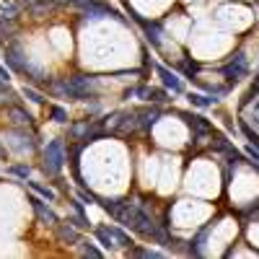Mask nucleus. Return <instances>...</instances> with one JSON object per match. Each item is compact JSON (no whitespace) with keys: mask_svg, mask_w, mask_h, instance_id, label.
Masks as SVG:
<instances>
[{"mask_svg":"<svg viewBox=\"0 0 259 259\" xmlns=\"http://www.w3.org/2000/svg\"><path fill=\"white\" fill-rule=\"evenodd\" d=\"M106 231H109V236H112V241H114V246H122V249H127L130 244V236L124 233V231H119V228H114V226H106Z\"/></svg>","mask_w":259,"mask_h":259,"instance_id":"9b49d317","label":"nucleus"},{"mask_svg":"<svg viewBox=\"0 0 259 259\" xmlns=\"http://www.w3.org/2000/svg\"><path fill=\"white\" fill-rule=\"evenodd\" d=\"M0 158H6V148L3 145H0Z\"/></svg>","mask_w":259,"mask_h":259,"instance_id":"cd10ccee","label":"nucleus"},{"mask_svg":"<svg viewBox=\"0 0 259 259\" xmlns=\"http://www.w3.org/2000/svg\"><path fill=\"white\" fill-rule=\"evenodd\" d=\"M55 228H57V239L60 241H65V244H78L80 241L78 228H70V226H65V223H57Z\"/></svg>","mask_w":259,"mask_h":259,"instance_id":"1a4fd4ad","label":"nucleus"},{"mask_svg":"<svg viewBox=\"0 0 259 259\" xmlns=\"http://www.w3.org/2000/svg\"><path fill=\"white\" fill-rule=\"evenodd\" d=\"M246 57L241 55V52H236L233 57H231V62L223 68V75L231 80V83H236V80H241V78H246Z\"/></svg>","mask_w":259,"mask_h":259,"instance_id":"20e7f679","label":"nucleus"},{"mask_svg":"<svg viewBox=\"0 0 259 259\" xmlns=\"http://www.w3.org/2000/svg\"><path fill=\"white\" fill-rule=\"evenodd\" d=\"M50 117H52V122H68V112H65L62 109V106H52V109H50Z\"/></svg>","mask_w":259,"mask_h":259,"instance_id":"412c9836","label":"nucleus"},{"mask_svg":"<svg viewBox=\"0 0 259 259\" xmlns=\"http://www.w3.org/2000/svg\"><path fill=\"white\" fill-rule=\"evenodd\" d=\"M8 78H11V73L6 68H0V80H8Z\"/></svg>","mask_w":259,"mask_h":259,"instance_id":"bb28decb","label":"nucleus"},{"mask_svg":"<svg viewBox=\"0 0 259 259\" xmlns=\"http://www.w3.org/2000/svg\"><path fill=\"white\" fill-rule=\"evenodd\" d=\"M0 89H3V80H0Z\"/></svg>","mask_w":259,"mask_h":259,"instance_id":"c85d7f7f","label":"nucleus"},{"mask_svg":"<svg viewBox=\"0 0 259 259\" xmlns=\"http://www.w3.org/2000/svg\"><path fill=\"white\" fill-rule=\"evenodd\" d=\"M11 174L13 177H21V179H29L31 177V168L24 166V163H18V166H11Z\"/></svg>","mask_w":259,"mask_h":259,"instance_id":"4be33fe9","label":"nucleus"},{"mask_svg":"<svg viewBox=\"0 0 259 259\" xmlns=\"http://www.w3.org/2000/svg\"><path fill=\"white\" fill-rule=\"evenodd\" d=\"M148 101H153V104H166V91L161 89H148Z\"/></svg>","mask_w":259,"mask_h":259,"instance_id":"aec40b11","label":"nucleus"},{"mask_svg":"<svg viewBox=\"0 0 259 259\" xmlns=\"http://www.w3.org/2000/svg\"><path fill=\"white\" fill-rule=\"evenodd\" d=\"M24 6H29V3H45V6H52V0H21Z\"/></svg>","mask_w":259,"mask_h":259,"instance_id":"393cba45","label":"nucleus"},{"mask_svg":"<svg viewBox=\"0 0 259 259\" xmlns=\"http://www.w3.org/2000/svg\"><path fill=\"white\" fill-rule=\"evenodd\" d=\"M189 104L192 106H200V109H205V106H212V104H218V99H212V96H205V94H187Z\"/></svg>","mask_w":259,"mask_h":259,"instance_id":"f8f14e48","label":"nucleus"},{"mask_svg":"<svg viewBox=\"0 0 259 259\" xmlns=\"http://www.w3.org/2000/svg\"><path fill=\"white\" fill-rule=\"evenodd\" d=\"M187 119V124L194 130V138H202V135H210V124L205 122V117H197V114H182Z\"/></svg>","mask_w":259,"mask_h":259,"instance_id":"0eeeda50","label":"nucleus"},{"mask_svg":"<svg viewBox=\"0 0 259 259\" xmlns=\"http://www.w3.org/2000/svg\"><path fill=\"white\" fill-rule=\"evenodd\" d=\"M156 73H158V78H161V83L166 85V89H171L174 94H182V91H184L182 80H179V78H177L174 73H171L168 68H163V65H158V68H156Z\"/></svg>","mask_w":259,"mask_h":259,"instance_id":"423d86ee","label":"nucleus"},{"mask_svg":"<svg viewBox=\"0 0 259 259\" xmlns=\"http://www.w3.org/2000/svg\"><path fill=\"white\" fill-rule=\"evenodd\" d=\"M99 205L112 215L114 221H119L124 228H130V231H135V233H140L143 239H148L150 236V231H153V221H150V215L143 210V207H138V205H133V202H127V200H99Z\"/></svg>","mask_w":259,"mask_h":259,"instance_id":"f257e3e1","label":"nucleus"},{"mask_svg":"<svg viewBox=\"0 0 259 259\" xmlns=\"http://www.w3.org/2000/svg\"><path fill=\"white\" fill-rule=\"evenodd\" d=\"M52 6H73V0H52Z\"/></svg>","mask_w":259,"mask_h":259,"instance_id":"a878e982","label":"nucleus"},{"mask_svg":"<svg viewBox=\"0 0 259 259\" xmlns=\"http://www.w3.org/2000/svg\"><path fill=\"white\" fill-rule=\"evenodd\" d=\"M65 166V153H62V143L60 140H52L45 150V163H41V168H45V174L50 177H57L60 168Z\"/></svg>","mask_w":259,"mask_h":259,"instance_id":"7ed1b4c3","label":"nucleus"},{"mask_svg":"<svg viewBox=\"0 0 259 259\" xmlns=\"http://www.w3.org/2000/svg\"><path fill=\"white\" fill-rule=\"evenodd\" d=\"M8 117L16 122V124H21V127H29L34 119H31V114L29 112H24V109H18V106H8Z\"/></svg>","mask_w":259,"mask_h":259,"instance_id":"9d476101","label":"nucleus"},{"mask_svg":"<svg viewBox=\"0 0 259 259\" xmlns=\"http://www.w3.org/2000/svg\"><path fill=\"white\" fill-rule=\"evenodd\" d=\"M0 16L16 18V16H18V6L13 3V0H0Z\"/></svg>","mask_w":259,"mask_h":259,"instance_id":"dca6fc26","label":"nucleus"},{"mask_svg":"<svg viewBox=\"0 0 259 259\" xmlns=\"http://www.w3.org/2000/svg\"><path fill=\"white\" fill-rule=\"evenodd\" d=\"M127 256H143V259H161L163 254L161 251H153V249H140V246H130L127 249Z\"/></svg>","mask_w":259,"mask_h":259,"instance_id":"4468645a","label":"nucleus"},{"mask_svg":"<svg viewBox=\"0 0 259 259\" xmlns=\"http://www.w3.org/2000/svg\"><path fill=\"white\" fill-rule=\"evenodd\" d=\"M78 246H80V254L83 256H94V259H101L104 256V251H99L91 241H78Z\"/></svg>","mask_w":259,"mask_h":259,"instance_id":"f3484780","label":"nucleus"},{"mask_svg":"<svg viewBox=\"0 0 259 259\" xmlns=\"http://www.w3.org/2000/svg\"><path fill=\"white\" fill-rule=\"evenodd\" d=\"M29 187L39 194V197H45V200H50V202L55 200V192H52L50 187H41V184H36V182H29Z\"/></svg>","mask_w":259,"mask_h":259,"instance_id":"6ab92c4d","label":"nucleus"},{"mask_svg":"<svg viewBox=\"0 0 259 259\" xmlns=\"http://www.w3.org/2000/svg\"><path fill=\"white\" fill-rule=\"evenodd\" d=\"M13 96H16V94H13L11 89H6V85H3V89H0V106H8Z\"/></svg>","mask_w":259,"mask_h":259,"instance_id":"5701e85b","label":"nucleus"},{"mask_svg":"<svg viewBox=\"0 0 259 259\" xmlns=\"http://www.w3.org/2000/svg\"><path fill=\"white\" fill-rule=\"evenodd\" d=\"M135 114L140 117V119H138V127H140V130H150V127L158 122L161 109H156V106H153V109H140V112H135Z\"/></svg>","mask_w":259,"mask_h":259,"instance_id":"6e6552de","label":"nucleus"},{"mask_svg":"<svg viewBox=\"0 0 259 259\" xmlns=\"http://www.w3.org/2000/svg\"><path fill=\"white\" fill-rule=\"evenodd\" d=\"M29 202H31V207H34V212H36V218H39L41 223H47V226H57V223H60V218H57V215H55L45 202H41L39 197H29Z\"/></svg>","mask_w":259,"mask_h":259,"instance_id":"39448f33","label":"nucleus"},{"mask_svg":"<svg viewBox=\"0 0 259 259\" xmlns=\"http://www.w3.org/2000/svg\"><path fill=\"white\" fill-rule=\"evenodd\" d=\"M16 34V24H13V18H6V16H0V41H6Z\"/></svg>","mask_w":259,"mask_h":259,"instance_id":"ddd939ff","label":"nucleus"},{"mask_svg":"<svg viewBox=\"0 0 259 259\" xmlns=\"http://www.w3.org/2000/svg\"><path fill=\"white\" fill-rule=\"evenodd\" d=\"M94 233H96V239H99V244H101L104 249H114V241H112L109 231H106V226H99V228H94Z\"/></svg>","mask_w":259,"mask_h":259,"instance_id":"2eb2a0df","label":"nucleus"},{"mask_svg":"<svg viewBox=\"0 0 259 259\" xmlns=\"http://www.w3.org/2000/svg\"><path fill=\"white\" fill-rule=\"evenodd\" d=\"M21 94H24L29 101H34V104H45L47 101V96L41 91H36V89H31V85H24V91H21Z\"/></svg>","mask_w":259,"mask_h":259,"instance_id":"a211bd4d","label":"nucleus"},{"mask_svg":"<svg viewBox=\"0 0 259 259\" xmlns=\"http://www.w3.org/2000/svg\"><path fill=\"white\" fill-rule=\"evenodd\" d=\"M94 94H96V78H91V75L65 78V99L85 101V99H94Z\"/></svg>","mask_w":259,"mask_h":259,"instance_id":"f03ea898","label":"nucleus"},{"mask_svg":"<svg viewBox=\"0 0 259 259\" xmlns=\"http://www.w3.org/2000/svg\"><path fill=\"white\" fill-rule=\"evenodd\" d=\"M246 156L251 158V163H259V150H254V145L246 148Z\"/></svg>","mask_w":259,"mask_h":259,"instance_id":"b1692460","label":"nucleus"}]
</instances>
